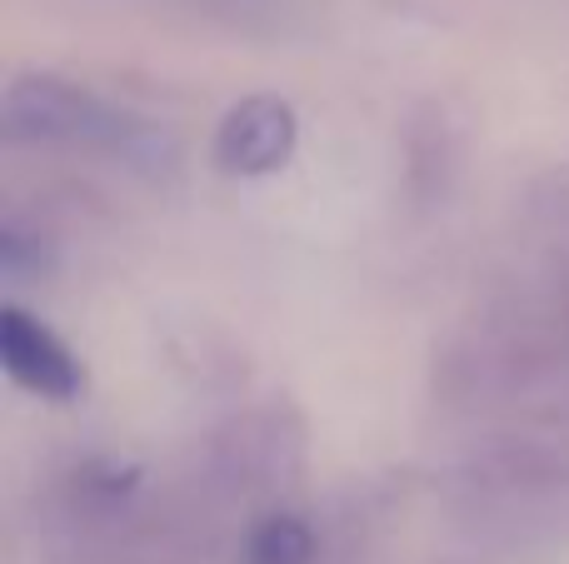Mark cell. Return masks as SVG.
Instances as JSON below:
<instances>
[{
  "mask_svg": "<svg viewBox=\"0 0 569 564\" xmlns=\"http://www.w3.org/2000/svg\"><path fill=\"white\" fill-rule=\"evenodd\" d=\"M6 135L16 145H66L126 160L130 170H166L176 145L166 130L66 75H16L6 85Z\"/></svg>",
  "mask_w": 569,
  "mask_h": 564,
  "instance_id": "obj_1",
  "label": "cell"
},
{
  "mask_svg": "<svg viewBox=\"0 0 569 564\" xmlns=\"http://www.w3.org/2000/svg\"><path fill=\"white\" fill-rule=\"evenodd\" d=\"M0 365L20 390H30L36 400H50V405H76L90 385L76 350L16 300L0 305Z\"/></svg>",
  "mask_w": 569,
  "mask_h": 564,
  "instance_id": "obj_2",
  "label": "cell"
},
{
  "mask_svg": "<svg viewBox=\"0 0 569 564\" xmlns=\"http://www.w3.org/2000/svg\"><path fill=\"white\" fill-rule=\"evenodd\" d=\"M300 145V115H295L290 100L280 95H246L240 105H230L216 125L210 140V155L226 175L236 180H260L276 175L295 160Z\"/></svg>",
  "mask_w": 569,
  "mask_h": 564,
  "instance_id": "obj_3",
  "label": "cell"
},
{
  "mask_svg": "<svg viewBox=\"0 0 569 564\" xmlns=\"http://www.w3.org/2000/svg\"><path fill=\"white\" fill-rule=\"evenodd\" d=\"M240 564H320V530L295 510H276L250 525Z\"/></svg>",
  "mask_w": 569,
  "mask_h": 564,
  "instance_id": "obj_4",
  "label": "cell"
}]
</instances>
